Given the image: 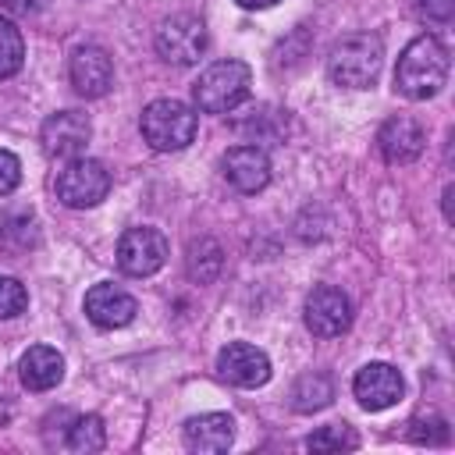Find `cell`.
Listing matches in <instances>:
<instances>
[{
	"label": "cell",
	"mask_w": 455,
	"mask_h": 455,
	"mask_svg": "<svg viewBox=\"0 0 455 455\" xmlns=\"http://www.w3.org/2000/svg\"><path fill=\"white\" fill-rule=\"evenodd\" d=\"M92 139V124L85 114L78 110H60V114H50L39 128V142H43V153L46 156H57V160H71V156H82L85 146Z\"/></svg>",
	"instance_id": "obj_9"
},
{
	"label": "cell",
	"mask_w": 455,
	"mask_h": 455,
	"mask_svg": "<svg viewBox=\"0 0 455 455\" xmlns=\"http://www.w3.org/2000/svg\"><path fill=\"white\" fill-rule=\"evenodd\" d=\"M18 377L28 391H50L64 380V355L50 345H32L18 363Z\"/></svg>",
	"instance_id": "obj_17"
},
{
	"label": "cell",
	"mask_w": 455,
	"mask_h": 455,
	"mask_svg": "<svg viewBox=\"0 0 455 455\" xmlns=\"http://www.w3.org/2000/svg\"><path fill=\"white\" fill-rule=\"evenodd\" d=\"M21 181V160L11 149H0V196H11Z\"/></svg>",
	"instance_id": "obj_25"
},
{
	"label": "cell",
	"mask_w": 455,
	"mask_h": 455,
	"mask_svg": "<svg viewBox=\"0 0 455 455\" xmlns=\"http://www.w3.org/2000/svg\"><path fill=\"white\" fill-rule=\"evenodd\" d=\"M355 444H359V437H355L352 427H345V423L320 427V430L309 434V441H306V448H313V451H352Z\"/></svg>",
	"instance_id": "obj_22"
},
{
	"label": "cell",
	"mask_w": 455,
	"mask_h": 455,
	"mask_svg": "<svg viewBox=\"0 0 455 455\" xmlns=\"http://www.w3.org/2000/svg\"><path fill=\"white\" fill-rule=\"evenodd\" d=\"M224 178L231 188L252 196L270 181V160L259 146H231L224 153Z\"/></svg>",
	"instance_id": "obj_14"
},
{
	"label": "cell",
	"mask_w": 455,
	"mask_h": 455,
	"mask_svg": "<svg viewBox=\"0 0 455 455\" xmlns=\"http://www.w3.org/2000/svg\"><path fill=\"white\" fill-rule=\"evenodd\" d=\"M167 238L156 228H128L117 238V267L128 277H149L167 263Z\"/></svg>",
	"instance_id": "obj_7"
},
{
	"label": "cell",
	"mask_w": 455,
	"mask_h": 455,
	"mask_svg": "<svg viewBox=\"0 0 455 455\" xmlns=\"http://www.w3.org/2000/svg\"><path fill=\"white\" fill-rule=\"evenodd\" d=\"M416 7H419V14H427L434 21H448L455 14V0H416Z\"/></svg>",
	"instance_id": "obj_26"
},
{
	"label": "cell",
	"mask_w": 455,
	"mask_h": 455,
	"mask_svg": "<svg viewBox=\"0 0 455 455\" xmlns=\"http://www.w3.org/2000/svg\"><path fill=\"white\" fill-rule=\"evenodd\" d=\"M25 306H28L25 284H21L18 277L0 274V320H11V316H18V313H25Z\"/></svg>",
	"instance_id": "obj_23"
},
{
	"label": "cell",
	"mask_w": 455,
	"mask_h": 455,
	"mask_svg": "<svg viewBox=\"0 0 455 455\" xmlns=\"http://www.w3.org/2000/svg\"><path fill=\"white\" fill-rule=\"evenodd\" d=\"M302 316H306V327L316 338H338V334H345L352 327V302L334 284H316L306 295Z\"/></svg>",
	"instance_id": "obj_8"
},
{
	"label": "cell",
	"mask_w": 455,
	"mask_h": 455,
	"mask_svg": "<svg viewBox=\"0 0 455 455\" xmlns=\"http://www.w3.org/2000/svg\"><path fill=\"white\" fill-rule=\"evenodd\" d=\"M352 391H355V398H359L363 409L380 412V409H391V405L402 402L405 384H402V373H398L391 363H366V366L355 373Z\"/></svg>",
	"instance_id": "obj_12"
},
{
	"label": "cell",
	"mask_w": 455,
	"mask_h": 455,
	"mask_svg": "<svg viewBox=\"0 0 455 455\" xmlns=\"http://www.w3.org/2000/svg\"><path fill=\"white\" fill-rule=\"evenodd\" d=\"M231 441H235V419L228 412H203V416H192L185 423V444H188V451L217 455V451H228Z\"/></svg>",
	"instance_id": "obj_16"
},
{
	"label": "cell",
	"mask_w": 455,
	"mask_h": 455,
	"mask_svg": "<svg viewBox=\"0 0 455 455\" xmlns=\"http://www.w3.org/2000/svg\"><path fill=\"white\" fill-rule=\"evenodd\" d=\"M249 85H252V71L242 60H217L210 64L199 82L192 85L196 107L206 114H228L235 110L242 100H249Z\"/></svg>",
	"instance_id": "obj_4"
},
{
	"label": "cell",
	"mask_w": 455,
	"mask_h": 455,
	"mask_svg": "<svg viewBox=\"0 0 455 455\" xmlns=\"http://www.w3.org/2000/svg\"><path fill=\"white\" fill-rule=\"evenodd\" d=\"M448 78V50L434 36H416L395 68V89L409 100H430Z\"/></svg>",
	"instance_id": "obj_1"
},
{
	"label": "cell",
	"mask_w": 455,
	"mask_h": 455,
	"mask_svg": "<svg viewBox=\"0 0 455 455\" xmlns=\"http://www.w3.org/2000/svg\"><path fill=\"white\" fill-rule=\"evenodd\" d=\"M409 437L416 444H444L448 441V423L441 416H416L409 423Z\"/></svg>",
	"instance_id": "obj_24"
},
{
	"label": "cell",
	"mask_w": 455,
	"mask_h": 455,
	"mask_svg": "<svg viewBox=\"0 0 455 455\" xmlns=\"http://www.w3.org/2000/svg\"><path fill=\"white\" fill-rule=\"evenodd\" d=\"M217 373L235 387H259L270 380V359L249 341H228L217 352Z\"/></svg>",
	"instance_id": "obj_11"
},
{
	"label": "cell",
	"mask_w": 455,
	"mask_h": 455,
	"mask_svg": "<svg viewBox=\"0 0 455 455\" xmlns=\"http://www.w3.org/2000/svg\"><path fill=\"white\" fill-rule=\"evenodd\" d=\"M423 142H427L423 128L412 117H405V114L387 117L380 124V132H377V146H380V153H384L387 164H409V160H416L423 153Z\"/></svg>",
	"instance_id": "obj_15"
},
{
	"label": "cell",
	"mask_w": 455,
	"mask_h": 455,
	"mask_svg": "<svg viewBox=\"0 0 455 455\" xmlns=\"http://www.w3.org/2000/svg\"><path fill=\"white\" fill-rule=\"evenodd\" d=\"M0 245L11 252H21L28 245H36V220L32 213H7L0 220Z\"/></svg>",
	"instance_id": "obj_20"
},
{
	"label": "cell",
	"mask_w": 455,
	"mask_h": 455,
	"mask_svg": "<svg viewBox=\"0 0 455 455\" xmlns=\"http://www.w3.org/2000/svg\"><path fill=\"white\" fill-rule=\"evenodd\" d=\"M21 60H25L21 32L14 28V21L0 18V78L18 75V71H21Z\"/></svg>",
	"instance_id": "obj_21"
},
{
	"label": "cell",
	"mask_w": 455,
	"mask_h": 455,
	"mask_svg": "<svg viewBox=\"0 0 455 455\" xmlns=\"http://www.w3.org/2000/svg\"><path fill=\"white\" fill-rule=\"evenodd\" d=\"M0 4H4L11 14H21V18H25V14H36V11L43 7V0H0Z\"/></svg>",
	"instance_id": "obj_27"
},
{
	"label": "cell",
	"mask_w": 455,
	"mask_h": 455,
	"mask_svg": "<svg viewBox=\"0 0 455 455\" xmlns=\"http://www.w3.org/2000/svg\"><path fill=\"white\" fill-rule=\"evenodd\" d=\"M85 316L96 323V327H103V331H114V327H124V323H132L135 320V313H139V302L124 291V288H117V284H92L89 291H85Z\"/></svg>",
	"instance_id": "obj_13"
},
{
	"label": "cell",
	"mask_w": 455,
	"mask_h": 455,
	"mask_svg": "<svg viewBox=\"0 0 455 455\" xmlns=\"http://www.w3.org/2000/svg\"><path fill=\"white\" fill-rule=\"evenodd\" d=\"M139 128H142V139L156 153H178L196 139L199 117L181 100H153V103H146V110L139 117Z\"/></svg>",
	"instance_id": "obj_3"
},
{
	"label": "cell",
	"mask_w": 455,
	"mask_h": 455,
	"mask_svg": "<svg viewBox=\"0 0 455 455\" xmlns=\"http://www.w3.org/2000/svg\"><path fill=\"white\" fill-rule=\"evenodd\" d=\"M380 64H384V46L377 36L370 32H359V36H348L341 39L331 57H327V75L334 85H345V89H370L380 75Z\"/></svg>",
	"instance_id": "obj_2"
},
{
	"label": "cell",
	"mask_w": 455,
	"mask_h": 455,
	"mask_svg": "<svg viewBox=\"0 0 455 455\" xmlns=\"http://www.w3.org/2000/svg\"><path fill=\"white\" fill-rule=\"evenodd\" d=\"M238 7H245V11H263V7H274L277 0H235Z\"/></svg>",
	"instance_id": "obj_28"
},
{
	"label": "cell",
	"mask_w": 455,
	"mask_h": 455,
	"mask_svg": "<svg viewBox=\"0 0 455 455\" xmlns=\"http://www.w3.org/2000/svg\"><path fill=\"white\" fill-rule=\"evenodd\" d=\"M53 192L64 206L71 210H89V206H100L110 192V171L92 160V156H71L64 160V167L57 171L53 178Z\"/></svg>",
	"instance_id": "obj_5"
},
{
	"label": "cell",
	"mask_w": 455,
	"mask_h": 455,
	"mask_svg": "<svg viewBox=\"0 0 455 455\" xmlns=\"http://www.w3.org/2000/svg\"><path fill=\"white\" fill-rule=\"evenodd\" d=\"M153 43H156V53L167 64L188 68L206 53V25L196 14H171L156 25Z\"/></svg>",
	"instance_id": "obj_6"
},
{
	"label": "cell",
	"mask_w": 455,
	"mask_h": 455,
	"mask_svg": "<svg viewBox=\"0 0 455 455\" xmlns=\"http://www.w3.org/2000/svg\"><path fill=\"white\" fill-rule=\"evenodd\" d=\"M331 398H334V384H331L327 373H306L291 387V409H299V412L323 409Z\"/></svg>",
	"instance_id": "obj_18"
},
{
	"label": "cell",
	"mask_w": 455,
	"mask_h": 455,
	"mask_svg": "<svg viewBox=\"0 0 455 455\" xmlns=\"http://www.w3.org/2000/svg\"><path fill=\"white\" fill-rule=\"evenodd\" d=\"M68 78H71V85H75L78 96L100 100V96H107L110 85H114V60H110V53H107L103 46L85 43V46H78V50L71 53V60H68Z\"/></svg>",
	"instance_id": "obj_10"
},
{
	"label": "cell",
	"mask_w": 455,
	"mask_h": 455,
	"mask_svg": "<svg viewBox=\"0 0 455 455\" xmlns=\"http://www.w3.org/2000/svg\"><path fill=\"white\" fill-rule=\"evenodd\" d=\"M107 444V427H103V419L100 416H78L75 423H71V430H68V451H75V455H92V451H100Z\"/></svg>",
	"instance_id": "obj_19"
}]
</instances>
